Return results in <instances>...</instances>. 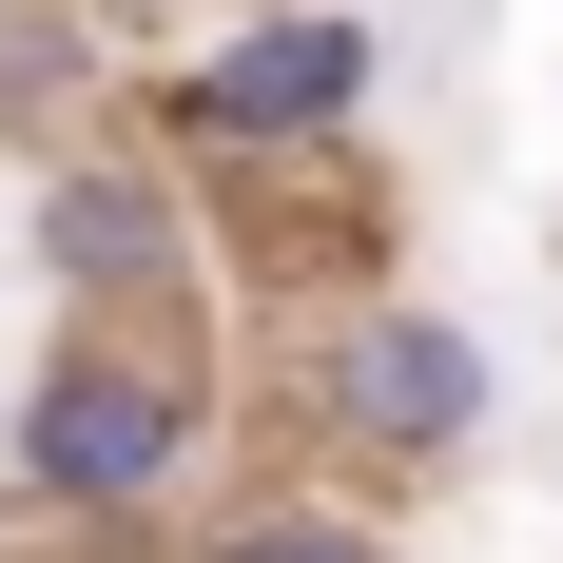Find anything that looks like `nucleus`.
<instances>
[{"instance_id":"f257e3e1","label":"nucleus","mask_w":563,"mask_h":563,"mask_svg":"<svg viewBox=\"0 0 563 563\" xmlns=\"http://www.w3.org/2000/svg\"><path fill=\"white\" fill-rule=\"evenodd\" d=\"M195 466H214V350H175V331H40V369L0 408V506L20 525L156 544V525H195Z\"/></svg>"},{"instance_id":"f03ea898","label":"nucleus","mask_w":563,"mask_h":563,"mask_svg":"<svg viewBox=\"0 0 563 563\" xmlns=\"http://www.w3.org/2000/svg\"><path fill=\"white\" fill-rule=\"evenodd\" d=\"M506 428V350L466 331L448 291H311V331H291V448L350 466V506H408V486H448L466 448Z\"/></svg>"},{"instance_id":"7ed1b4c3","label":"nucleus","mask_w":563,"mask_h":563,"mask_svg":"<svg viewBox=\"0 0 563 563\" xmlns=\"http://www.w3.org/2000/svg\"><path fill=\"white\" fill-rule=\"evenodd\" d=\"M389 98V20L369 0H233L195 20L156 78V156L214 195V175H273V156H350Z\"/></svg>"},{"instance_id":"20e7f679","label":"nucleus","mask_w":563,"mask_h":563,"mask_svg":"<svg viewBox=\"0 0 563 563\" xmlns=\"http://www.w3.org/2000/svg\"><path fill=\"white\" fill-rule=\"evenodd\" d=\"M20 233H40L58 331H156V311H195V253H214L195 175L156 136H98V117H58L40 156H20Z\"/></svg>"},{"instance_id":"39448f33","label":"nucleus","mask_w":563,"mask_h":563,"mask_svg":"<svg viewBox=\"0 0 563 563\" xmlns=\"http://www.w3.org/2000/svg\"><path fill=\"white\" fill-rule=\"evenodd\" d=\"M175 563H389V525L350 486H233V506L175 525Z\"/></svg>"},{"instance_id":"423d86ee","label":"nucleus","mask_w":563,"mask_h":563,"mask_svg":"<svg viewBox=\"0 0 563 563\" xmlns=\"http://www.w3.org/2000/svg\"><path fill=\"white\" fill-rule=\"evenodd\" d=\"M98 98V20L78 0H0V136H58Z\"/></svg>"},{"instance_id":"0eeeda50","label":"nucleus","mask_w":563,"mask_h":563,"mask_svg":"<svg viewBox=\"0 0 563 563\" xmlns=\"http://www.w3.org/2000/svg\"><path fill=\"white\" fill-rule=\"evenodd\" d=\"M98 40H195V20H233V0H78Z\"/></svg>"}]
</instances>
